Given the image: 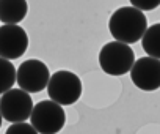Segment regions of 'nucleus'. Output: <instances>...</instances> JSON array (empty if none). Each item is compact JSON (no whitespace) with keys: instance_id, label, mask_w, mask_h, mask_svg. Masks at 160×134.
Instances as JSON below:
<instances>
[{"instance_id":"4468645a","label":"nucleus","mask_w":160,"mask_h":134,"mask_svg":"<svg viewBox=\"0 0 160 134\" xmlns=\"http://www.w3.org/2000/svg\"><path fill=\"white\" fill-rule=\"evenodd\" d=\"M2 120H3V117H2V114H0V126H2Z\"/></svg>"},{"instance_id":"0eeeda50","label":"nucleus","mask_w":160,"mask_h":134,"mask_svg":"<svg viewBox=\"0 0 160 134\" xmlns=\"http://www.w3.org/2000/svg\"><path fill=\"white\" fill-rule=\"evenodd\" d=\"M130 79L135 87L143 92H154L160 88V60L149 55L135 60L130 70Z\"/></svg>"},{"instance_id":"2eb2a0df","label":"nucleus","mask_w":160,"mask_h":134,"mask_svg":"<svg viewBox=\"0 0 160 134\" xmlns=\"http://www.w3.org/2000/svg\"><path fill=\"white\" fill-rule=\"evenodd\" d=\"M0 96H2V95H0Z\"/></svg>"},{"instance_id":"20e7f679","label":"nucleus","mask_w":160,"mask_h":134,"mask_svg":"<svg viewBox=\"0 0 160 134\" xmlns=\"http://www.w3.org/2000/svg\"><path fill=\"white\" fill-rule=\"evenodd\" d=\"M30 121L39 134H57L66 123V114L63 106L52 99H46L33 107Z\"/></svg>"},{"instance_id":"6e6552de","label":"nucleus","mask_w":160,"mask_h":134,"mask_svg":"<svg viewBox=\"0 0 160 134\" xmlns=\"http://www.w3.org/2000/svg\"><path fill=\"white\" fill-rule=\"evenodd\" d=\"M28 47V35L21 25L3 24L0 27V57L7 60L19 58Z\"/></svg>"},{"instance_id":"423d86ee","label":"nucleus","mask_w":160,"mask_h":134,"mask_svg":"<svg viewBox=\"0 0 160 134\" xmlns=\"http://www.w3.org/2000/svg\"><path fill=\"white\" fill-rule=\"evenodd\" d=\"M50 81V73L47 65L41 60L30 58L19 65L18 68V85L27 93H38L47 88Z\"/></svg>"},{"instance_id":"7ed1b4c3","label":"nucleus","mask_w":160,"mask_h":134,"mask_svg":"<svg viewBox=\"0 0 160 134\" xmlns=\"http://www.w3.org/2000/svg\"><path fill=\"white\" fill-rule=\"evenodd\" d=\"M47 93L50 99L60 106H71L77 103L82 95V81L72 71L60 70L50 76Z\"/></svg>"},{"instance_id":"ddd939ff","label":"nucleus","mask_w":160,"mask_h":134,"mask_svg":"<svg viewBox=\"0 0 160 134\" xmlns=\"http://www.w3.org/2000/svg\"><path fill=\"white\" fill-rule=\"evenodd\" d=\"M130 5L140 11H152L160 5V0H129Z\"/></svg>"},{"instance_id":"9d476101","label":"nucleus","mask_w":160,"mask_h":134,"mask_svg":"<svg viewBox=\"0 0 160 134\" xmlns=\"http://www.w3.org/2000/svg\"><path fill=\"white\" fill-rule=\"evenodd\" d=\"M141 46L149 57L160 60V24H154L146 30L141 38Z\"/></svg>"},{"instance_id":"39448f33","label":"nucleus","mask_w":160,"mask_h":134,"mask_svg":"<svg viewBox=\"0 0 160 134\" xmlns=\"http://www.w3.org/2000/svg\"><path fill=\"white\" fill-rule=\"evenodd\" d=\"M33 101L30 93L22 88H11L0 96V114L7 121L22 123L32 117Z\"/></svg>"},{"instance_id":"f8f14e48","label":"nucleus","mask_w":160,"mask_h":134,"mask_svg":"<svg viewBox=\"0 0 160 134\" xmlns=\"http://www.w3.org/2000/svg\"><path fill=\"white\" fill-rule=\"evenodd\" d=\"M7 134H39L32 123H11V126L7 129Z\"/></svg>"},{"instance_id":"9b49d317","label":"nucleus","mask_w":160,"mask_h":134,"mask_svg":"<svg viewBox=\"0 0 160 134\" xmlns=\"http://www.w3.org/2000/svg\"><path fill=\"white\" fill-rule=\"evenodd\" d=\"M16 79H18V70L14 68L11 60L0 57V95L11 90L13 85L16 84Z\"/></svg>"},{"instance_id":"f03ea898","label":"nucleus","mask_w":160,"mask_h":134,"mask_svg":"<svg viewBox=\"0 0 160 134\" xmlns=\"http://www.w3.org/2000/svg\"><path fill=\"white\" fill-rule=\"evenodd\" d=\"M133 63L135 54L132 47L121 41H110L99 52L101 68L110 76H122L126 73H130Z\"/></svg>"},{"instance_id":"f257e3e1","label":"nucleus","mask_w":160,"mask_h":134,"mask_svg":"<svg viewBox=\"0 0 160 134\" xmlns=\"http://www.w3.org/2000/svg\"><path fill=\"white\" fill-rule=\"evenodd\" d=\"M108 30L115 41L132 44L144 36L148 30V19L143 11L133 7H122L112 14L108 21Z\"/></svg>"},{"instance_id":"1a4fd4ad","label":"nucleus","mask_w":160,"mask_h":134,"mask_svg":"<svg viewBox=\"0 0 160 134\" xmlns=\"http://www.w3.org/2000/svg\"><path fill=\"white\" fill-rule=\"evenodd\" d=\"M28 13L27 0H0V21L18 25Z\"/></svg>"}]
</instances>
